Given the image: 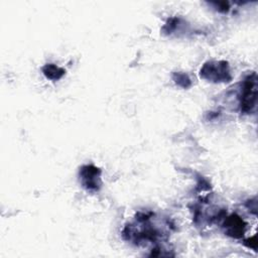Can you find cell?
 <instances>
[{
  "label": "cell",
  "mask_w": 258,
  "mask_h": 258,
  "mask_svg": "<svg viewBox=\"0 0 258 258\" xmlns=\"http://www.w3.org/2000/svg\"><path fill=\"white\" fill-rule=\"evenodd\" d=\"M101 170L93 165H85L80 170V177L83 186L90 190H97L101 185Z\"/></svg>",
  "instance_id": "3"
},
{
  "label": "cell",
  "mask_w": 258,
  "mask_h": 258,
  "mask_svg": "<svg viewBox=\"0 0 258 258\" xmlns=\"http://www.w3.org/2000/svg\"><path fill=\"white\" fill-rule=\"evenodd\" d=\"M256 74L253 73L248 76L243 84L241 95V111L243 113H251L256 104Z\"/></svg>",
  "instance_id": "1"
},
{
  "label": "cell",
  "mask_w": 258,
  "mask_h": 258,
  "mask_svg": "<svg viewBox=\"0 0 258 258\" xmlns=\"http://www.w3.org/2000/svg\"><path fill=\"white\" fill-rule=\"evenodd\" d=\"M201 77L215 82H228L231 79L228 64L225 61L206 63L201 70Z\"/></svg>",
  "instance_id": "2"
},
{
  "label": "cell",
  "mask_w": 258,
  "mask_h": 258,
  "mask_svg": "<svg viewBox=\"0 0 258 258\" xmlns=\"http://www.w3.org/2000/svg\"><path fill=\"white\" fill-rule=\"evenodd\" d=\"M43 73L46 78L50 80H58L64 75V71L54 64H46L43 68Z\"/></svg>",
  "instance_id": "5"
},
{
  "label": "cell",
  "mask_w": 258,
  "mask_h": 258,
  "mask_svg": "<svg viewBox=\"0 0 258 258\" xmlns=\"http://www.w3.org/2000/svg\"><path fill=\"white\" fill-rule=\"evenodd\" d=\"M246 224L244 221L237 215H232L225 221V228L228 235L239 238L242 237L244 234Z\"/></svg>",
  "instance_id": "4"
}]
</instances>
